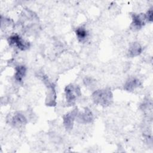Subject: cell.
<instances>
[{
  "label": "cell",
  "mask_w": 153,
  "mask_h": 153,
  "mask_svg": "<svg viewBox=\"0 0 153 153\" xmlns=\"http://www.w3.org/2000/svg\"><path fill=\"white\" fill-rule=\"evenodd\" d=\"M145 14H133L132 15V23L131 25L134 28L140 29L145 23Z\"/></svg>",
  "instance_id": "6"
},
{
  "label": "cell",
  "mask_w": 153,
  "mask_h": 153,
  "mask_svg": "<svg viewBox=\"0 0 153 153\" xmlns=\"http://www.w3.org/2000/svg\"><path fill=\"white\" fill-rule=\"evenodd\" d=\"M145 18H146V20L148 21V22H152V16H153V13H152V8L149 9L147 13L146 14H145Z\"/></svg>",
  "instance_id": "13"
},
{
  "label": "cell",
  "mask_w": 153,
  "mask_h": 153,
  "mask_svg": "<svg viewBox=\"0 0 153 153\" xmlns=\"http://www.w3.org/2000/svg\"><path fill=\"white\" fill-rule=\"evenodd\" d=\"M8 42L10 45L17 47L20 50H26L30 47L29 42L23 39L19 35L16 34L11 35L8 38Z\"/></svg>",
  "instance_id": "3"
},
{
  "label": "cell",
  "mask_w": 153,
  "mask_h": 153,
  "mask_svg": "<svg viewBox=\"0 0 153 153\" xmlns=\"http://www.w3.org/2000/svg\"><path fill=\"white\" fill-rule=\"evenodd\" d=\"M140 85V82L139 79L131 78H130L125 84L124 86V88L128 91H133L136 88L139 87Z\"/></svg>",
  "instance_id": "8"
},
{
  "label": "cell",
  "mask_w": 153,
  "mask_h": 153,
  "mask_svg": "<svg viewBox=\"0 0 153 153\" xmlns=\"http://www.w3.org/2000/svg\"><path fill=\"white\" fill-rule=\"evenodd\" d=\"M142 51V48L138 42L133 43L128 49V55L130 57L139 56Z\"/></svg>",
  "instance_id": "10"
},
{
  "label": "cell",
  "mask_w": 153,
  "mask_h": 153,
  "mask_svg": "<svg viewBox=\"0 0 153 153\" xmlns=\"http://www.w3.org/2000/svg\"><path fill=\"white\" fill-rule=\"evenodd\" d=\"M44 81L45 82L47 88H48V94L46 98V103L48 106H54L56 104V92L54 87L51 83H50L47 78L44 79Z\"/></svg>",
  "instance_id": "4"
},
{
  "label": "cell",
  "mask_w": 153,
  "mask_h": 153,
  "mask_svg": "<svg viewBox=\"0 0 153 153\" xmlns=\"http://www.w3.org/2000/svg\"><path fill=\"white\" fill-rule=\"evenodd\" d=\"M76 35L80 42L84 41L88 36V32L86 29L82 27H78L75 30Z\"/></svg>",
  "instance_id": "12"
},
{
  "label": "cell",
  "mask_w": 153,
  "mask_h": 153,
  "mask_svg": "<svg viewBox=\"0 0 153 153\" xmlns=\"http://www.w3.org/2000/svg\"><path fill=\"white\" fill-rule=\"evenodd\" d=\"M11 124L14 127H21L26 123V119L20 113H15L11 120Z\"/></svg>",
  "instance_id": "7"
},
{
  "label": "cell",
  "mask_w": 153,
  "mask_h": 153,
  "mask_svg": "<svg viewBox=\"0 0 153 153\" xmlns=\"http://www.w3.org/2000/svg\"><path fill=\"white\" fill-rule=\"evenodd\" d=\"M65 95L67 103L69 105H74L77 98L81 95L80 88L78 85H75L73 84L68 85L66 87Z\"/></svg>",
  "instance_id": "2"
},
{
  "label": "cell",
  "mask_w": 153,
  "mask_h": 153,
  "mask_svg": "<svg viewBox=\"0 0 153 153\" xmlns=\"http://www.w3.org/2000/svg\"><path fill=\"white\" fill-rule=\"evenodd\" d=\"M16 73L14 75L15 79L18 82H21L23 78L25 77L26 72V68L25 66L20 65L17 66L15 68Z\"/></svg>",
  "instance_id": "11"
},
{
  "label": "cell",
  "mask_w": 153,
  "mask_h": 153,
  "mask_svg": "<svg viewBox=\"0 0 153 153\" xmlns=\"http://www.w3.org/2000/svg\"><path fill=\"white\" fill-rule=\"evenodd\" d=\"M78 120L81 123H90L93 120L92 112L89 109L85 108L83 113H81V114L78 115Z\"/></svg>",
  "instance_id": "9"
},
{
  "label": "cell",
  "mask_w": 153,
  "mask_h": 153,
  "mask_svg": "<svg viewBox=\"0 0 153 153\" xmlns=\"http://www.w3.org/2000/svg\"><path fill=\"white\" fill-rule=\"evenodd\" d=\"M77 115L78 111L77 109H75L63 116V124L66 129L71 130L72 128L74 122Z\"/></svg>",
  "instance_id": "5"
},
{
  "label": "cell",
  "mask_w": 153,
  "mask_h": 153,
  "mask_svg": "<svg viewBox=\"0 0 153 153\" xmlns=\"http://www.w3.org/2000/svg\"><path fill=\"white\" fill-rule=\"evenodd\" d=\"M92 97L95 103L102 106H108L112 102L113 95L110 90H96L93 93Z\"/></svg>",
  "instance_id": "1"
}]
</instances>
